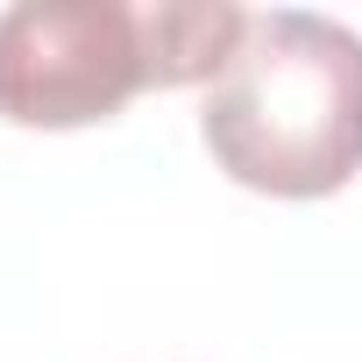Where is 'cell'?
I'll use <instances>...</instances> for the list:
<instances>
[{
  "label": "cell",
  "instance_id": "6da1fadb",
  "mask_svg": "<svg viewBox=\"0 0 362 362\" xmlns=\"http://www.w3.org/2000/svg\"><path fill=\"white\" fill-rule=\"evenodd\" d=\"M199 135L214 163L249 192H341L362 170V36L305 8L249 15L206 86Z\"/></svg>",
  "mask_w": 362,
  "mask_h": 362
},
{
  "label": "cell",
  "instance_id": "7a4b0ae2",
  "mask_svg": "<svg viewBox=\"0 0 362 362\" xmlns=\"http://www.w3.org/2000/svg\"><path fill=\"white\" fill-rule=\"evenodd\" d=\"M242 22L235 0H15L0 15V121L93 128L149 86H214Z\"/></svg>",
  "mask_w": 362,
  "mask_h": 362
}]
</instances>
